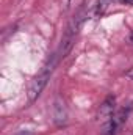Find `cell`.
I'll use <instances>...</instances> for the list:
<instances>
[{"label":"cell","instance_id":"cell-7","mask_svg":"<svg viewBox=\"0 0 133 135\" xmlns=\"http://www.w3.org/2000/svg\"><path fill=\"white\" fill-rule=\"evenodd\" d=\"M122 3H125V5H132L133 6V0H121Z\"/></svg>","mask_w":133,"mask_h":135},{"label":"cell","instance_id":"cell-9","mask_svg":"<svg viewBox=\"0 0 133 135\" xmlns=\"http://www.w3.org/2000/svg\"><path fill=\"white\" fill-rule=\"evenodd\" d=\"M17 135H32V134H28V132H22V134H17Z\"/></svg>","mask_w":133,"mask_h":135},{"label":"cell","instance_id":"cell-4","mask_svg":"<svg viewBox=\"0 0 133 135\" xmlns=\"http://www.w3.org/2000/svg\"><path fill=\"white\" fill-rule=\"evenodd\" d=\"M121 127L113 121V118H110L108 121H105L103 127H102V135H117V131Z\"/></svg>","mask_w":133,"mask_h":135},{"label":"cell","instance_id":"cell-6","mask_svg":"<svg viewBox=\"0 0 133 135\" xmlns=\"http://www.w3.org/2000/svg\"><path fill=\"white\" fill-rule=\"evenodd\" d=\"M124 75H125V77H129V79H132V80H133V68H130L129 71H125V72H124Z\"/></svg>","mask_w":133,"mask_h":135},{"label":"cell","instance_id":"cell-5","mask_svg":"<svg viewBox=\"0 0 133 135\" xmlns=\"http://www.w3.org/2000/svg\"><path fill=\"white\" fill-rule=\"evenodd\" d=\"M116 0H97L96 3V16H103L106 13V9L114 3Z\"/></svg>","mask_w":133,"mask_h":135},{"label":"cell","instance_id":"cell-2","mask_svg":"<svg viewBox=\"0 0 133 135\" xmlns=\"http://www.w3.org/2000/svg\"><path fill=\"white\" fill-rule=\"evenodd\" d=\"M52 116H53V123L57 126H64L67 121V108L66 104L61 98H57L52 107Z\"/></svg>","mask_w":133,"mask_h":135},{"label":"cell","instance_id":"cell-3","mask_svg":"<svg viewBox=\"0 0 133 135\" xmlns=\"http://www.w3.org/2000/svg\"><path fill=\"white\" fill-rule=\"evenodd\" d=\"M114 108H116V98L114 96H106V99L100 105L97 118L102 119V121H108L114 115Z\"/></svg>","mask_w":133,"mask_h":135},{"label":"cell","instance_id":"cell-8","mask_svg":"<svg viewBox=\"0 0 133 135\" xmlns=\"http://www.w3.org/2000/svg\"><path fill=\"white\" fill-rule=\"evenodd\" d=\"M129 41H130V42H132V44H133V32H132V33H130V36H129Z\"/></svg>","mask_w":133,"mask_h":135},{"label":"cell","instance_id":"cell-1","mask_svg":"<svg viewBox=\"0 0 133 135\" xmlns=\"http://www.w3.org/2000/svg\"><path fill=\"white\" fill-rule=\"evenodd\" d=\"M58 60H60V55H58V52H57V54L52 55V58L47 61V65H44V68L32 79V82H30V85H28V90H27L28 102H34L39 96H41V93H42V90L45 88V85H47V82H49V79H50L53 69L57 66Z\"/></svg>","mask_w":133,"mask_h":135}]
</instances>
